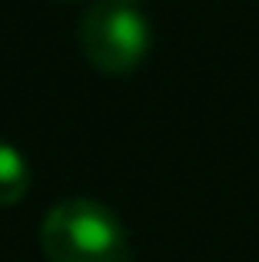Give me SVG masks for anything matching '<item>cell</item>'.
Listing matches in <instances>:
<instances>
[{
  "instance_id": "6da1fadb",
  "label": "cell",
  "mask_w": 259,
  "mask_h": 262,
  "mask_svg": "<svg viewBox=\"0 0 259 262\" xmlns=\"http://www.w3.org/2000/svg\"><path fill=\"white\" fill-rule=\"evenodd\" d=\"M40 246L50 262H126L130 232L110 206L73 196L44 216Z\"/></svg>"
},
{
  "instance_id": "7a4b0ae2",
  "label": "cell",
  "mask_w": 259,
  "mask_h": 262,
  "mask_svg": "<svg viewBox=\"0 0 259 262\" xmlns=\"http://www.w3.org/2000/svg\"><path fill=\"white\" fill-rule=\"evenodd\" d=\"M80 47L87 60L103 73H130L153 47V27L140 4L97 0L80 17Z\"/></svg>"
},
{
  "instance_id": "3957f363",
  "label": "cell",
  "mask_w": 259,
  "mask_h": 262,
  "mask_svg": "<svg viewBox=\"0 0 259 262\" xmlns=\"http://www.w3.org/2000/svg\"><path fill=\"white\" fill-rule=\"evenodd\" d=\"M30 186V163L13 143L0 140V206H13L24 199Z\"/></svg>"
},
{
  "instance_id": "277c9868",
  "label": "cell",
  "mask_w": 259,
  "mask_h": 262,
  "mask_svg": "<svg viewBox=\"0 0 259 262\" xmlns=\"http://www.w3.org/2000/svg\"><path fill=\"white\" fill-rule=\"evenodd\" d=\"M126 4H140V0H126Z\"/></svg>"
}]
</instances>
